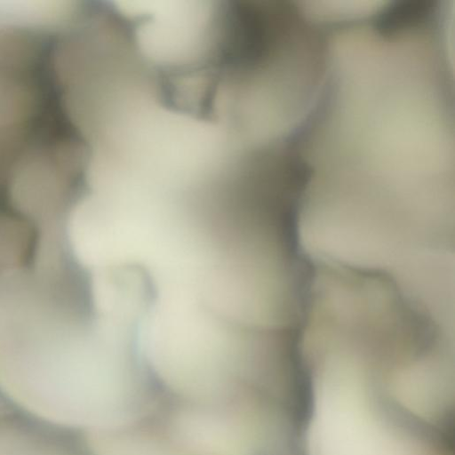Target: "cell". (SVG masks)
I'll return each mask as SVG.
<instances>
[{
    "mask_svg": "<svg viewBox=\"0 0 455 455\" xmlns=\"http://www.w3.org/2000/svg\"><path fill=\"white\" fill-rule=\"evenodd\" d=\"M70 433L33 418L0 419V455H89Z\"/></svg>",
    "mask_w": 455,
    "mask_h": 455,
    "instance_id": "cell-2",
    "label": "cell"
},
{
    "mask_svg": "<svg viewBox=\"0 0 455 455\" xmlns=\"http://www.w3.org/2000/svg\"><path fill=\"white\" fill-rule=\"evenodd\" d=\"M84 442L89 455H194L178 443L156 418L86 434Z\"/></svg>",
    "mask_w": 455,
    "mask_h": 455,
    "instance_id": "cell-1",
    "label": "cell"
}]
</instances>
